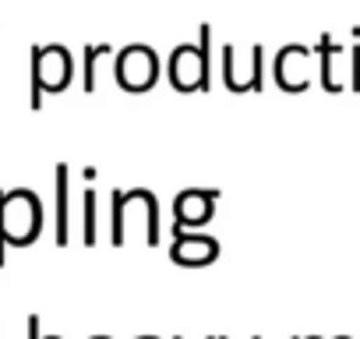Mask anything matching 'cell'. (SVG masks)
I'll return each mask as SVG.
<instances>
[{
	"label": "cell",
	"mask_w": 360,
	"mask_h": 339,
	"mask_svg": "<svg viewBox=\"0 0 360 339\" xmlns=\"http://www.w3.org/2000/svg\"><path fill=\"white\" fill-rule=\"evenodd\" d=\"M43 230V205L36 191L15 188L0 191V269L8 262V244L11 248H29Z\"/></svg>",
	"instance_id": "1"
},
{
	"label": "cell",
	"mask_w": 360,
	"mask_h": 339,
	"mask_svg": "<svg viewBox=\"0 0 360 339\" xmlns=\"http://www.w3.org/2000/svg\"><path fill=\"white\" fill-rule=\"evenodd\" d=\"M209 36H212L209 25H202V46L198 50L191 43L173 50L166 75H169L176 92H205L209 89Z\"/></svg>",
	"instance_id": "2"
},
{
	"label": "cell",
	"mask_w": 360,
	"mask_h": 339,
	"mask_svg": "<svg viewBox=\"0 0 360 339\" xmlns=\"http://www.w3.org/2000/svg\"><path fill=\"white\" fill-rule=\"evenodd\" d=\"M71 85V53L64 46H32V110L43 106V92H64Z\"/></svg>",
	"instance_id": "3"
},
{
	"label": "cell",
	"mask_w": 360,
	"mask_h": 339,
	"mask_svg": "<svg viewBox=\"0 0 360 339\" xmlns=\"http://www.w3.org/2000/svg\"><path fill=\"white\" fill-rule=\"evenodd\" d=\"M159 78V60L152 46H127L117 57V82L127 92H148Z\"/></svg>",
	"instance_id": "4"
},
{
	"label": "cell",
	"mask_w": 360,
	"mask_h": 339,
	"mask_svg": "<svg viewBox=\"0 0 360 339\" xmlns=\"http://www.w3.org/2000/svg\"><path fill=\"white\" fill-rule=\"evenodd\" d=\"M216 198H219L216 188H184L173 198V226H169V234L209 223L212 209H216Z\"/></svg>",
	"instance_id": "5"
},
{
	"label": "cell",
	"mask_w": 360,
	"mask_h": 339,
	"mask_svg": "<svg viewBox=\"0 0 360 339\" xmlns=\"http://www.w3.org/2000/svg\"><path fill=\"white\" fill-rule=\"evenodd\" d=\"M169 258L184 269H202L212 265L219 258V241L205 237V234H191V230H173V244H169Z\"/></svg>",
	"instance_id": "6"
},
{
	"label": "cell",
	"mask_w": 360,
	"mask_h": 339,
	"mask_svg": "<svg viewBox=\"0 0 360 339\" xmlns=\"http://www.w3.org/2000/svg\"><path fill=\"white\" fill-rule=\"evenodd\" d=\"M223 78L230 92H248V89H262V46L251 50V57H237V46H223Z\"/></svg>",
	"instance_id": "7"
},
{
	"label": "cell",
	"mask_w": 360,
	"mask_h": 339,
	"mask_svg": "<svg viewBox=\"0 0 360 339\" xmlns=\"http://www.w3.org/2000/svg\"><path fill=\"white\" fill-rule=\"evenodd\" d=\"M276 85L286 89V92H304L311 85V50L307 46H283L276 53Z\"/></svg>",
	"instance_id": "8"
},
{
	"label": "cell",
	"mask_w": 360,
	"mask_h": 339,
	"mask_svg": "<svg viewBox=\"0 0 360 339\" xmlns=\"http://www.w3.org/2000/svg\"><path fill=\"white\" fill-rule=\"evenodd\" d=\"M57 244L68 248L71 226H68V162H57Z\"/></svg>",
	"instance_id": "9"
},
{
	"label": "cell",
	"mask_w": 360,
	"mask_h": 339,
	"mask_svg": "<svg viewBox=\"0 0 360 339\" xmlns=\"http://www.w3.org/2000/svg\"><path fill=\"white\" fill-rule=\"evenodd\" d=\"M318 57H321V85H325L328 92H339V89H342V85H339V71H335L339 46H332V39H328V36H321V39H318Z\"/></svg>",
	"instance_id": "10"
},
{
	"label": "cell",
	"mask_w": 360,
	"mask_h": 339,
	"mask_svg": "<svg viewBox=\"0 0 360 339\" xmlns=\"http://www.w3.org/2000/svg\"><path fill=\"white\" fill-rule=\"evenodd\" d=\"M82 216H85V226H82V241L92 248L96 244V191L89 188L82 195Z\"/></svg>",
	"instance_id": "11"
},
{
	"label": "cell",
	"mask_w": 360,
	"mask_h": 339,
	"mask_svg": "<svg viewBox=\"0 0 360 339\" xmlns=\"http://www.w3.org/2000/svg\"><path fill=\"white\" fill-rule=\"evenodd\" d=\"M106 53H110L106 43H99V46H85V92L96 89V64H99V57H106Z\"/></svg>",
	"instance_id": "12"
},
{
	"label": "cell",
	"mask_w": 360,
	"mask_h": 339,
	"mask_svg": "<svg viewBox=\"0 0 360 339\" xmlns=\"http://www.w3.org/2000/svg\"><path fill=\"white\" fill-rule=\"evenodd\" d=\"M110 205H113V234H110V241L120 248L124 244V198H120V191L110 195Z\"/></svg>",
	"instance_id": "13"
},
{
	"label": "cell",
	"mask_w": 360,
	"mask_h": 339,
	"mask_svg": "<svg viewBox=\"0 0 360 339\" xmlns=\"http://www.w3.org/2000/svg\"><path fill=\"white\" fill-rule=\"evenodd\" d=\"M349 89L360 92V43H353V85Z\"/></svg>",
	"instance_id": "14"
},
{
	"label": "cell",
	"mask_w": 360,
	"mask_h": 339,
	"mask_svg": "<svg viewBox=\"0 0 360 339\" xmlns=\"http://www.w3.org/2000/svg\"><path fill=\"white\" fill-rule=\"evenodd\" d=\"M134 339H159V335H134Z\"/></svg>",
	"instance_id": "15"
},
{
	"label": "cell",
	"mask_w": 360,
	"mask_h": 339,
	"mask_svg": "<svg viewBox=\"0 0 360 339\" xmlns=\"http://www.w3.org/2000/svg\"><path fill=\"white\" fill-rule=\"evenodd\" d=\"M92 339H110V335H92Z\"/></svg>",
	"instance_id": "16"
},
{
	"label": "cell",
	"mask_w": 360,
	"mask_h": 339,
	"mask_svg": "<svg viewBox=\"0 0 360 339\" xmlns=\"http://www.w3.org/2000/svg\"><path fill=\"white\" fill-rule=\"evenodd\" d=\"M43 339H60V335H43Z\"/></svg>",
	"instance_id": "17"
},
{
	"label": "cell",
	"mask_w": 360,
	"mask_h": 339,
	"mask_svg": "<svg viewBox=\"0 0 360 339\" xmlns=\"http://www.w3.org/2000/svg\"><path fill=\"white\" fill-rule=\"evenodd\" d=\"M297 339H304V335H297ZM307 339H318V335H307Z\"/></svg>",
	"instance_id": "18"
},
{
	"label": "cell",
	"mask_w": 360,
	"mask_h": 339,
	"mask_svg": "<svg viewBox=\"0 0 360 339\" xmlns=\"http://www.w3.org/2000/svg\"><path fill=\"white\" fill-rule=\"evenodd\" d=\"M335 339H349V335H335Z\"/></svg>",
	"instance_id": "19"
},
{
	"label": "cell",
	"mask_w": 360,
	"mask_h": 339,
	"mask_svg": "<svg viewBox=\"0 0 360 339\" xmlns=\"http://www.w3.org/2000/svg\"><path fill=\"white\" fill-rule=\"evenodd\" d=\"M209 339H219V335H209Z\"/></svg>",
	"instance_id": "20"
},
{
	"label": "cell",
	"mask_w": 360,
	"mask_h": 339,
	"mask_svg": "<svg viewBox=\"0 0 360 339\" xmlns=\"http://www.w3.org/2000/svg\"><path fill=\"white\" fill-rule=\"evenodd\" d=\"M255 339H258V335H255Z\"/></svg>",
	"instance_id": "21"
}]
</instances>
